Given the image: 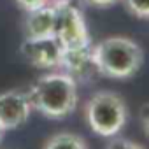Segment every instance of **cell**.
Returning <instances> with one entry per match:
<instances>
[{"instance_id": "obj_1", "label": "cell", "mask_w": 149, "mask_h": 149, "mask_svg": "<svg viewBox=\"0 0 149 149\" xmlns=\"http://www.w3.org/2000/svg\"><path fill=\"white\" fill-rule=\"evenodd\" d=\"M32 107L49 119L70 116L77 107V81L65 72H49L40 76L26 91Z\"/></svg>"}, {"instance_id": "obj_5", "label": "cell", "mask_w": 149, "mask_h": 149, "mask_svg": "<svg viewBox=\"0 0 149 149\" xmlns=\"http://www.w3.org/2000/svg\"><path fill=\"white\" fill-rule=\"evenodd\" d=\"M33 107L28 93L9 90L0 93V125L6 130H14L28 121Z\"/></svg>"}, {"instance_id": "obj_10", "label": "cell", "mask_w": 149, "mask_h": 149, "mask_svg": "<svg viewBox=\"0 0 149 149\" xmlns=\"http://www.w3.org/2000/svg\"><path fill=\"white\" fill-rule=\"evenodd\" d=\"M105 149H146L142 144L132 140V139H126V137H121V135H116L112 139H109V144Z\"/></svg>"}, {"instance_id": "obj_14", "label": "cell", "mask_w": 149, "mask_h": 149, "mask_svg": "<svg viewBox=\"0 0 149 149\" xmlns=\"http://www.w3.org/2000/svg\"><path fill=\"white\" fill-rule=\"evenodd\" d=\"M6 132H7V130H6V128H4L2 125H0V142L4 140V135H6Z\"/></svg>"}, {"instance_id": "obj_4", "label": "cell", "mask_w": 149, "mask_h": 149, "mask_svg": "<svg viewBox=\"0 0 149 149\" xmlns=\"http://www.w3.org/2000/svg\"><path fill=\"white\" fill-rule=\"evenodd\" d=\"M54 7V37L63 51L91 47L86 19L72 4V0H53Z\"/></svg>"}, {"instance_id": "obj_12", "label": "cell", "mask_w": 149, "mask_h": 149, "mask_svg": "<svg viewBox=\"0 0 149 149\" xmlns=\"http://www.w3.org/2000/svg\"><path fill=\"white\" fill-rule=\"evenodd\" d=\"M86 4L93 6V7H100V9H105V7H112L116 4H119L121 0H84Z\"/></svg>"}, {"instance_id": "obj_6", "label": "cell", "mask_w": 149, "mask_h": 149, "mask_svg": "<svg viewBox=\"0 0 149 149\" xmlns=\"http://www.w3.org/2000/svg\"><path fill=\"white\" fill-rule=\"evenodd\" d=\"M61 46L56 37L42 39H25L21 44V54L26 61L39 68H56L61 61Z\"/></svg>"}, {"instance_id": "obj_3", "label": "cell", "mask_w": 149, "mask_h": 149, "mask_svg": "<svg viewBox=\"0 0 149 149\" xmlns=\"http://www.w3.org/2000/svg\"><path fill=\"white\" fill-rule=\"evenodd\" d=\"M84 119L90 130L104 139H112L123 132L128 121L125 98L109 90L93 93L84 104Z\"/></svg>"}, {"instance_id": "obj_7", "label": "cell", "mask_w": 149, "mask_h": 149, "mask_svg": "<svg viewBox=\"0 0 149 149\" xmlns=\"http://www.w3.org/2000/svg\"><path fill=\"white\" fill-rule=\"evenodd\" d=\"M54 37V7L53 2L26 13L25 18V39Z\"/></svg>"}, {"instance_id": "obj_13", "label": "cell", "mask_w": 149, "mask_h": 149, "mask_svg": "<svg viewBox=\"0 0 149 149\" xmlns=\"http://www.w3.org/2000/svg\"><path fill=\"white\" fill-rule=\"evenodd\" d=\"M142 126H144V132H146V135L149 137V105L144 109V112H142Z\"/></svg>"}, {"instance_id": "obj_2", "label": "cell", "mask_w": 149, "mask_h": 149, "mask_svg": "<svg viewBox=\"0 0 149 149\" xmlns=\"http://www.w3.org/2000/svg\"><path fill=\"white\" fill-rule=\"evenodd\" d=\"M93 68L109 79H130L144 63L142 47L130 37L112 35L91 46Z\"/></svg>"}, {"instance_id": "obj_8", "label": "cell", "mask_w": 149, "mask_h": 149, "mask_svg": "<svg viewBox=\"0 0 149 149\" xmlns=\"http://www.w3.org/2000/svg\"><path fill=\"white\" fill-rule=\"evenodd\" d=\"M42 149H88V142L77 133L58 132L44 142Z\"/></svg>"}, {"instance_id": "obj_9", "label": "cell", "mask_w": 149, "mask_h": 149, "mask_svg": "<svg viewBox=\"0 0 149 149\" xmlns=\"http://www.w3.org/2000/svg\"><path fill=\"white\" fill-rule=\"evenodd\" d=\"M126 11L140 19H149V0H121Z\"/></svg>"}, {"instance_id": "obj_11", "label": "cell", "mask_w": 149, "mask_h": 149, "mask_svg": "<svg viewBox=\"0 0 149 149\" xmlns=\"http://www.w3.org/2000/svg\"><path fill=\"white\" fill-rule=\"evenodd\" d=\"M16 4H18L25 13H30V11L40 9V7L51 4V0H16Z\"/></svg>"}]
</instances>
